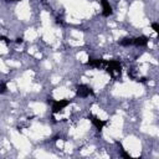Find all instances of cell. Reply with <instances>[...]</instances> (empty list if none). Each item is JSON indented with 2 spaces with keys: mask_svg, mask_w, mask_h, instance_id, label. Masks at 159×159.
Listing matches in <instances>:
<instances>
[{
  "mask_svg": "<svg viewBox=\"0 0 159 159\" xmlns=\"http://www.w3.org/2000/svg\"><path fill=\"white\" fill-rule=\"evenodd\" d=\"M67 104H68V101H63V99H61V101H55V102H53V106H52V112H53V113H58V112L62 111Z\"/></svg>",
  "mask_w": 159,
  "mask_h": 159,
  "instance_id": "cell-1",
  "label": "cell"
},
{
  "mask_svg": "<svg viewBox=\"0 0 159 159\" xmlns=\"http://www.w3.org/2000/svg\"><path fill=\"white\" fill-rule=\"evenodd\" d=\"M91 93H92V91H91V88H89L88 86L81 84V86H78V87H77V94H78L80 97H82V98H84V97L89 96Z\"/></svg>",
  "mask_w": 159,
  "mask_h": 159,
  "instance_id": "cell-2",
  "label": "cell"
},
{
  "mask_svg": "<svg viewBox=\"0 0 159 159\" xmlns=\"http://www.w3.org/2000/svg\"><path fill=\"white\" fill-rule=\"evenodd\" d=\"M102 2V9H103V15L104 16H109L112 14V7L109 5V2L107 0H101Z\"/></svg>",
  "mask_w": 159,
  "mask_h": 159,
  "instance_id": "cell-3",
  "label": "cell"
},
{
  "mask_svg": "<svg viewBox=\"0 0 159 159\" xmlns=\"http://www.w3.org/2000/svg\"><path fill=\"white\" fill-rule=\"evenodd\" d=\"M147 43H148V37H145V36L133 39V45L134 46H145Z\"/></svg>",
  "mask_w": 159,
  "mask_h": 159,
  "instance_id": "cell-4",
  "label": "cell"
},
{
  "mask_svg": "<svg viewBox=\"0 0 159 159\" xmlns=\"http://www.w3.org/2000/svg\"><path fill=\"white\" fill-rule=\"evenodd\" d=\"M91 120H92V123L97 127V129H102L103 128V125L106 124V122H103V120H101V119H98L97 117H93V116H91Z\"/></svg>",
  "mask_w": 159,
  "mask_h": 159,
  "instance_id": "cell-5",
  "label": "cell"
},
{
  "mask_svg": "<svg viewBox=\"0 0 159 159\" xmlns=\"http://www.w3.org/2000/svg\"><path fill=\"white\" fill-rule=\"evenodd\" d=\"M120 45L122 46H130V45H133V39L132 37H125L120 41Z\"/></svg>",
  "mask_w": 159,
  "mask_h": 159,
  "instance_id": "cell-6",
  "label": "cell"
},
{
  "mask_svg": "<svg viewBox=\"0 0 159 159\" xmlns=\"http://www.w3.org/2000/svg\"><path fill=\"white\" fill-rule=\"evenodd\" d=\"M6 91V84L5 83H0V93H4Z\"/></svg>",
  "mask_w": 159,
  "mask_h": 159,
  "instance_id": "cell-7",
  "label": "cell"
},
{
  "mask_svg": "<svg viewBox=\"0 0 159 159\" xmlns=\"http://www.w3.org/2000/svg\"><path fill=\"white\" fill-rule=\"evenodd\" d=\"M152 27H153V30H154L155 32H158V31H159V26H158V24H157V22H154V24L152 25Z\"/></svg>",
  "mask_w": 159,
  "mask_h": 159,
  "instance_id": "cell-8",
  "label": "cell"
},
{
  "mask_svg": "<svg viewBox=\"0 0 159 159\" xmlns=\"http://www.w3.org/2000/svg\"><path fill=\"white\" fill-rule=\"evenodd\" d=\"M10 1H16V0H10Z\"/></svg>",
  "mask_w": 159,
  "mask_h": 159,
  "instance_id": "cell-9",
  "label": "cell"
}]
</instances>
